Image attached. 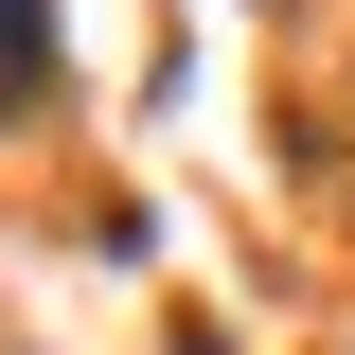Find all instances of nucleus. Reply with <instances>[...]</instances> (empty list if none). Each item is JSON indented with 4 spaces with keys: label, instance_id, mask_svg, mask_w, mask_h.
<instances>
[]
</instances>
